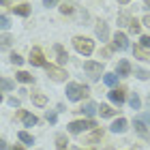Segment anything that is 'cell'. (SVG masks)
I'll list each match as a JSON object with an SVG mask.
<instances>
[{
  "label": "cell",
  "mask_w": 150,
  "mask_h": 150,
  "mask_svg": "<svg viewBox=\"0 0 150 150\" xmlns=\"http://www.w3.org/2000/svg\"><path fill=\"white\" fill-rule=\"evenodd\" d=\"M69 142H67V135H58L56 137V150H69Z\"/></svg>",
  "instance_id": "obj_17"
},
{
  "label": "cell",
  "mask_w": 150,
  "mask_h": 150,
  "mask_svg": "<svg viewBox=\"0 0 150 150\" xmlns=\"http://www.w3.org/2000/svg\"><path fill=\"white\" fill-rule=\"evenodd\" d=\"M13 11H15L17 13V15H28V13H30V6L28 4H26V2H22V4H17V6H13Z\"/></svg>",
  "instance_id": "obj_18"
},
{
  "label": "cell",
  "mask_w": 150,
  "mask_h": 150,
  "mask_svg": "<svg viewBox=\"0 0 150 150\" xmlns=\"http://www.w3.org/2000/svg\"><path fill=\"white\" fill-rule=\"evenodd\" d=\"M144 26H148V28H150V15H146V17H144Z\"/></svg>",
  "instance_id": "obj_39"
},
{
  "label": "cell",
  "mask_w": 150,
  "mask_h": 150,
  "mask_svg": "<svg viewBox=\"0 0 150 150\" xmlns=\"http://www.w3.org/2000/svg\"><path fill=\"white\" fill-rule=\"evenodd\" d=\"M90 90H88V86H81V84H69L67 86V99L69 101H81L86 99Z\"/></svg>",
  "instance_id": "obj_1"
},
{
  "label": "cell",
  "mask_w": 150,
  "mask_h": 150,
  "mask_svg": "<svg viewBox=\"0 0 150 150\" xmlns=\"http://www.w3.org/2000/svg\"><path fill=\"white\" fill-rule=\"evenodd\" d=\"M135 75H137L139 79H148V77H150V73L144 71V69H135Z\"/></svg>",
  "instance_id": "obj_30"
},
{
  "label": "cell",
  "mask_w": 150,
  "mask_h": 150,
  "mask_svg": "<svg viewBox=\"0 0 150 150\" xmlns=\"http://www.w3.org/2000/svg\"><path fill=\"white\" fill-rule=\"evenodd\" d=\"M11 41H13V39H11L9 35H4V37H2V47H9V45H11Z\"/></svg>",
  "instance_id": "obj_33"
},
{
  "label": "cell",
  "mask_w": 150,
  "mask_h": 150,
  "mask_svg": "<svg viewBox=\"0 0 150 150\" xmlns=\"http://www.w3.org/2000/svg\"><path fill=\"white\" fill-rule=\"evenodd\" d=\"M142 47H150V37H142Z\"/></svg>",
  "instance_id": "obj_34"
},
{
  "label": "cell",
  "mask_w": 150,
  "mask_h": 150,
  "mask_svg": "<svg viewBox=\"0 0 150 150\" xmlns=\"http://www.w3.org/2000/svg\"><path fill=\"white\" fill-rule=\"evenodd\" d=\"M9 2H11V0H2V4H4V6H6V4H9Z\"/></svg>",
  "instance_id": "obj_41"
},
{
  "label": "cell",
  "mask_w": 150,
  "mask_h": 150,
  "mask_svg": "<svg viewBox=\"0 0 150 150\" xmlns=\"http://www.w3.org/2000/svg\"><path fill=\"white\" fill-rule=\"evenodd\" d=\"M17 116L24 120V125H26V127H32V125H37V122H39V118H37V116H32V114L24 112V110H19V112H17Z\"/></svg>",
  "instance_id": "obj_9"
},
{
  "label": "cell",
  "mask_w": 150,
  "mask_h": 150,
  "mask_svg": "<svg viewBox=\"0 0 150 150\" xmlns=\"http://www.w3.org/2000/svg\"><path fill=\"white\" fill-rule=\"evenodd\" d=\"M97 37L101 41H107V37H110V35H107V24H103V22L97 24Z\"/></svg>",
  "instance_id": "obj_15"
},
{
  "label": "cell",
  "mask_w": 150,
  "mask_h": 150,
  "mask_svg": "<svg viewBox=\"0 0 150 150\" xmlns=\"http://www.w3.org/2000/svg\"><path fill=\"white\" fill-rule=\"evenodd\" d=\"M142 120H144V122H148V125H150V114H142Z\"/></svg>",
  "instance_id": "obj_38"
},
{
  "label": "cell",
  "mask_w": 150,
  "mask_h": 150,
  "mask_svg": "<svg viewBox=\"0 0 150 150\" xmlns=\"http://www.w3.org/2000/svg\"><path fill=\"white\" fill-rule=\"evenodd\" d=\"M118 2H122V4H127V2H129V0H118Z\"/></svg>",
  "instance_id": "obj_42"
},
{
  "label": "cell",
  "mask_w": 150,
  "mask_h": 150,
  "mask_svg": "<svg viewBox=\"0 0 150 150\" xmlns=\"http://www.w3.org/2000/svg\"><path fill=\"white\" fill-rule=\"evenodd\" d=\"M118 77H120V75H114V73H105V75H103V81H105L107 86H116V81H118Z\"/></svg>",
  "instance_id": "obj_22"
},
{
  "label": "cell",
  "mask_w": 150,
  "mask_h": 150,
  "mask_svg": "<svg viewBox=\"0 0 150 150\" xmlns=\"http://www.w3.org/2000/svg\"><path fill=\"white\" fill-rule=\"evenodd\" d=\"M88 129H97V122L88 118V120H73L69 125L71 133H84V131H88Z\"/></svg>",
  "instance_id": "obj_3"
},
{
  "label": "cell",
  "mask_w": 150,
  "mask_h": 150,
  "mask_svg": "<svg viewBox=\"0 0 150 150\" xmlns=\"http://www.w3.org/2000/svg\"><path fill=\"white\" fill-rule=\"evenodd\" d=\"M56 2H60V0H43V4H45V6H54Z\"/></svg>",
  "instance_id": "obj_36"
},
{
  "label": "cell",
  "mask_w": 150,
  "mask_h": 150,
  "mask_svg": "<svg viewBox=\"0 0 150 150\" xmlns=\"http://www.w3.org/2000/svg\"><path fill=\"white\" fill-rule=\"evenodd\" d=\"M99 114H101V116H105V118H110V116L116 114V110H112L110 105H99Z\"/></svg>",
  "instance_id": "obj_23"
},
{
  "label": "cell",
  "mask_w": 150,
  "mask_h": 150,
  "mask_svg": "<svg viewBox=\"0 0 150 150\" xmlns=\"http://www.w3.org/2000/svg\"><path fill=\"white\" fill-rule=\"evenodd\" d=\"M133 54H135V58H139V60H144V62H150V52H146L144 47H139V45H135L133 47Z\"/></svg>",
  "instance_id": "obj_11"
},
{
  "label": "cell",
  "mask_w": 150,
  "mask_h": 150,
  "mask_svg": "<svg viewBox=\"0 0 150 150\" xmlns=\"http://www.w3.org/2000/svg\"><path fill=\"white\" fill-rule=\"evenodd\" d=\"M73 150H81V148H73Z\"/></svg>",
  "instance_id": "obj_44"
},
{
  "label": "cell",
  "mask_w": 150,
  "mask_h": 150,
  "mask_svg": "<svg viewBox=\"0 0 150 150\" xmlns=\"http://www.w3.org/2000/svg\"><path fill=\"white\" fill-rule=\"evenodd\" d=\"M110 54H112V50H110V47H105V50H101V56H103V58H107V56H110Z\"/></svg>",
  "instance_id": "obj_35"
},
{
  "label": "cell",
  "mask_w": 150,
  "mask_h": 150,
  "mask_svg": "<svg viewBox=\"0 0 150 150\" xmlns=\"http://www.w3.org/2000/svg\"><path fill=\"white\" fill-rule=\"evenodd\" d=\"M135 131H137L139 135H144V137H148V131H146V125H144V120L137 118L135 120Z\"/></svg>",
  "instance_id": "obj_21"
},
{
  "label": "cell",
  "mask_w": 150,
  "mask_h": 150,
  "mask_svg": "<svg viewBox=\"0 0 150 150\" xmlns=\"http://www.w3.org/2000/svg\"><path fill=\"white\" fill-rule=\"evenodd\" d=\"M125 92H127L125 88H114V90L110 92V99L114 101V103H118V105H122V103H125V97H127Z\"/></svg>",
  "instance_id": "obj_8"
},
{
  "label": "cell",
  "mask_w": 150,
  "mask_h": 150,
  "mask_svg": "<svg viewBox=\"0 0 150 150\" xmlns=\"http://www.w3.org/2000/svg\"><path fill=\"white\" fill-rule=\"evenodd\" d=\"M148 103H150V101H148Z\"/></svg>",
  "instance_id": "obj_45"
},
{
  "label": "cell",
  "mask_w": 150,
  "mask_h": 150,
  "mask_svg": "<svg viewBox=\"0 0 150 150\" xmlns=\"http://www.w3.org/2000/svg\"><path fill=\"white\" fill-rule=\"evenodd\" d=\"M127 127H129V122H127L125 118H118V120H116L110 129H112L114 133H125V131H127Z\"/></svg>",
  "instance_id": "obj_10"
},
{
  "label": "cell",
  "mask_w": 150,
  "mask_h": 150,
  "mask_svg": "<svg viewBox=\"0 0 150 150\" xmlns=\"http://www.w3.org/2000/svg\"><path fill=\"white\" fill-rule=\"evenodd\" d=\"M84 71L90 75L92 79H99V75L103 73V64L101 62H92V60H86L84 62Z\"/></svg>",
  "instance_id": "obj_4"
},
{
  "label": "cell",
  "mask_w": 150,
  "mask_h": 150,
  "mask_svg": "<svg viewBox=\"0 0 150 150\" xmlns=\"http://www.w3.org/2000/svg\"><path fill=\"white\" fill-rule=\"evenodd\" d=\"M11 62L19 67V64H22V62H24V58H22V56H19V54H11Z\"/></svg>",
  "instance_id": "obj_31"
},
{
  "label": "cell",
  "mask_w": 150,
  "mask_h": 150,
  "mask_svg": "<svg viewBox=\"0 0 150 150\" xmlns=\"http://www.w3.org/2000/svg\"><path fill=\"white\" fill-rule=\"evenodd\" d=\"M11 150H24V148H22V146H13Z\"/></svg>",
  "instance_id": "obj_40"
},
{
  "label": "cell",
  "mask_w": 150,
  "mask_h": 150,
  "mask_svg": "<svg viewBox=\"0 0 150 150\" xmlns=\"http://www.w3.org/2000/svg\"><path fill=\"white\" fill-rule=\"evenodd\" d=\"M0 86H2V90H13V86H15V84H13L11 79L2 77V79H0Z\"/></svg>",
  "instance_id": "obj_29"
},
{
  "label": "cell",
  "mask_w": 150,
  "mask_h": 150,
  "mask_svg": "<svg viewBox=\"0 0 150 150\" xmlns=\"http://www.w3.org/2000/svg\"><path fill=\"white\" fill-rule=\"evenodd\" d=\"M101 137H103V129H99V127H97V129H94V131L86 137V144H94V142H99Z\"/></svg>",
  "instance_id": "obj_14"
},
{
  "label": "cell",
  "mask_w": 150,
  "mask_h": 150,
  "mask_svg": "<svg viewBox=\"0 0 150 150\" xmlns=\"http://www.w3.org/2000/svg\"><path fill=\"white\" fill-rule=\"evenodd\" d=\"M81 112H84L86 116H94V112H99V107L94 103H86V107H81Z\"/></svg>",
  "instance_id": "obj_25"
},
{
  "label": "cell",
  "mask_w": 150,
  "mask_h": 150,
  "mask_svg": "<svg viewBox=\"0 0 150 150\" xmlns=\"http://www.w3.org/2000/svg\"><path fill=\"white\" fill-rule=\"evenodd\" d=\"M129 24H131L129 13H120V15H118V26H129Z\"/></svg>",
  "instance_id": "obj_27"
},
{
  "label": "cell",
  "mask_w": 150,
  "mask_h": 150,
  "mask_svg": "<svg viewBox=\"0 0 150 150\" xmlns=\"http://www.w3.org/2000/svg\"><path fill=\"white\" fill-rule=\"evenodd\" d=\"M144 2H146V6H150V0H144Z\"/></svg>",
  "instance_id": "obj_43"
},
{
  "label": "cell",
  "mask_w": 150,
  "mask_h": 150,
  "mask_svg": "<svg viewBox=\"0 0 150 150\" xmlns=\"http://www.w3.org/2000/svg\"><path fill=\"white\" fill-rule=\"evenodd\" d=\"M9 103H11L13 107H19V101H17V99H9Z\"/></svg>",
  "instance_id": "obj_37"
},
{
  "label": "cell",
  "mask_w": 150,
  "mask_h": 150,
  "mask_svg": "<svg viewBox=\"0 0 150 150\" xmlns=\"http://www.w3.org/2000/svg\"><path fill=\"white\" fill-rule=\"evenodd\" d=\"M129 103H131V107H133V110H139V107H142V99L137 97V94H131Z\"/></svg>",
  "instance_id": "obj_26"
},
{
  "label": "cell",
  "mask_w": 150,
  "mask_h": 150,
  "mask_svg": "<svg viewBox=\"0 0 150 150\" xmlns=\"http://www.w3.org/2000/svg\"><path fill=\"white\" fill-rule=\"evenodd\" d=\"M15 77H17L19 81H22V84H32V81H35V77H32L30 73H26V71H19V73L15 75Z\"/></svg>",
  "instance_id": "obj_16"
},
{
  "label": "cell",
  "mask_w": 150,
  "mask_h": 150,
  "mask_svg": "<svg viewBox=\"0 0 150 150\" xmlns=\"http://www.w3.org/2000/svg\"><path fill=\"white\" fill-rule=\"evenodd\" d=\"M54 52H56V56H58V62H60V64H64L67 60H69V54L64 52V47H62V45H54Z\"/></svg>",
  "instance_id": "obj_12"
},
{
  "label": "cell",
  "mask_w": 150,
  "mask_h": 150,
  "mask_svg": "<svg viewBox=\"0 0 150 150\" xmlns=\"http://www.w3.org/2000/svg\"><path fill=\"white\" fill-rule=\"evenodd\" d=\"M0 26H2L4 30L9 28V26H11V24H9V17H6V15H2V17H0Z\"/></svg>",
  "instance_id": "obj_32"
},
{
  "label": "cell",
  "mask_w": 150,
  "mask_h": 150,
  "mask_svg": "<svg viewBox=\"0 0 150 150\" xmlns=\"http://www.w3.org/2000/svg\"><path fill=\"white\" fill-rule=\"evenodd\" d=\"M45 69H47V75H50L54 81H64L67 79V71L64 69H58V67H54V64H47Z\"/></svg>",
  "instance_id": "obj_6"
},
{
  "label": "cell",
  "mask_w": 150,
  "mask_h": 150,
  "mask_svg": "<svg viewBox=\"0 0 150 150\" xmlns=\"http://www.w3.org/2000/svg\"><path fill=\"white\" fill-rule=\"evenodd\" d=\"M32 103L39 105V107H43L47 103V97H45V94H41V92H37V94H32Z\"/></svg>",
  "instance_id": "obj_20"
},
{
  "label": "cell",
  "mask_w": 150,
  "mask_h": 150,
  "mask_svg": "<svg viewBox=\"0 0 150 150\" xmlns=\"http://www.w3.org/2000/svg\"><path fill=\"white\" fill-rule=\"evenodd\" d=\"M30 64H35V67H47L41 47H32V50H30Z\"/></svg>",
  "instance_id": "obj_5"
},
{
  "label": "cell",
  "mask_w": 150,
  "mask_h": 150,
  "mask_svg": "<svg viewBox=\"0 0 150 150\" xmlns=\"http://www.w3.org/2000/svg\"><path fill=\"white\" fill-rule=\"evenodd\" d=\"M73 47L79 54H84V56H90V54L94 52V43L90 39H86V37H75L73 39Z\"/></svg>",
  "instance_id": "obj_2"
},
{
  "label": "cell",
  "mask_w": 150,
  "mask_h": 150,
  "mask_svg": "<svg viewBox=\"0 0 150 150\" xmlns=\"http://www.w3.org/2000/svg\"><path fill=\"white\" fill-rule=\"evenodd\" d=\"M17 137L22 139L24 144H28V146H32V144H35V137H32L30 133H26V131H19V133H17Z\"/></svg>",
  "instance_id": "obj_19"
},
{
  "label": "cell",
  "mask_w": 150,
  "mask_h": 150,
  "mask_svg": "<svg viewBox=\"0 0 150 150\" xmlns=\"http://www.w3.org/2000/svg\"><path fill=\"white\" fill-rule=\"evenodd\" d=\"M129 73H131V64H129V60H120V62H118V75H120V77H127Z\"/></svg>",
  "instance_id": "obj_13"
},
{
  "label": "cell",
  "mask_w": 150,
  "mask_h": 150,
  "mask_svg": "<svg viewBox=\"0 0 150 150\" xmlns=\"http://www.w3.org/2000/svg\"><path fill=\"white\" fill-rule=\"evenodd\" d=\"M129 30H131L133 35H139L142 26H139V22H137V19H131V24H129Z\"/></svg>",
  "instance_id": "obj_28"
},
{
  "label": "cell",
  "mask_w": 150,
  "mask_h": 150,
  "mask_svg": "<svg viewBox=\"0 0 150 150\" xmlns=\"http://www.w3.org/2000/svg\"><path fill=\"white\" fill-rule=\"evenodd\" d=\"M73 11H75V4H73V2H64V4H60V13H64V15H71Z\"/></svg>",
  "instance_id": "obj_24"
},
{
  "label": "cell",
  "mask_w": 150,
  "mask_h": 150,
  "mask_svg": "<svg viewBox=\"0 0 150 150\" xmlns=\"http://www.w3.org/2000/svg\"><path fill=\"white\" fill-rule=\"evenodd\" d=\"M112 47H114V50H127V47H129L127 37L122 35V32H116V35H114V41H112Z\"/></svg>",
  "instance_id": "obj_7"
}]
</instances>
